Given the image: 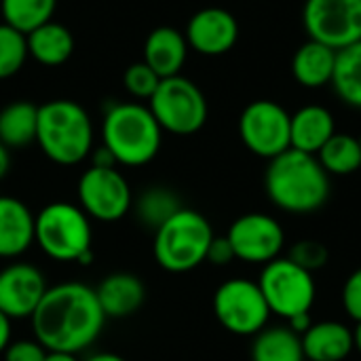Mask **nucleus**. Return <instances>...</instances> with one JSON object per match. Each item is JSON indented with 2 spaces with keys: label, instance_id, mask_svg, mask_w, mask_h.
Masks as SVG:
<instances>
[{
  "label": "nucleus",
  "instance_id": "obj_22",
  "mask_svg": "<svg viewBox=\"0 0 361 361\" xmlns=\"http://www.w3.org/2000/svg\"><path fill=\"white\" fill-rule=\"evenodd\" d=\"M25 40H27V55L47 68L66 63L74 53L72 32L53 19L25 34Z\"/></svg>",
  "mask_w": 361,
  "mask_h": 361
},
{
  "label": "nucleus",
  "instance_id": "obj_40",
  "mask_svg": "<svg viewBox=\"0 0 361 361\" xmlns=\"http://www.w3.org/2000/svg\"><path fill=\"white\" fill-rule=\"evenodd\" d=\"M85 361H127L125 357L116 355V353H95L91 357H87Z\"/></svg>",
  "mask_w": 361,
  "mask_h": 361
},
{
  "label": "nucleus",
  "instance_id": "obj_20",
  "mask_svg": "<svg viewBox=\"0 0 361 361\" xmlns=\"http://www.w3.org/2000/svg\"><path fill=\"white\" fill-rule=\"evenodd\" d=\"M300 338L307 360L345 361L353 353V334L341 322H317Z\"/></svg>",
  "mask_w": 361,
  "mask_h": 361
},
{
  "label": "nucleus",
  "instance_id": "obj_24",
  "mask_svg": "<svg viewBox=\"0 0 361 361\" xmlns=\"http://www.w3.org/2000/svg\"><path fill=\"white\" fill-rule=\"evenodd\" d=\"M38 106L32 102H13L0 110V142L6 148H25L36 142Z\"/></svg>",
  "mask_w": 361,
  "mask_h": 361
},
{
  "label": "nucleus",
  "instance_id": "obj_28",
  "mask_svg": "<svg viewBox=\"0 0 361 361\" xmlns=\"http://www.w3.org/2000/svg\"><path fill=\"white\" fill-rule=\"evenodd\" d=\"M180 209H182V203L178 199V195L165 186L146 188L135 201L137 220L150 231H157L161 224H165Z\"/></svg>",
  "mask_w": 361,
  "mask_h": 361
},
{
  "label": "nucleus",
  "instance_id": "obj_33",
  "mask_svg": "<svg viewBox=\"0 0 361 361\" xmlns=\"http://www.w3.org/2000/svg\"><path fill=\"white\" fill-rule=\"evenodd\" d=\"M343 307L351 319L361 322V267L347 277L343 286Z\"/></svg>",
  "mask_w": 361,
  "mask_h": 361
},
{
  "label": "nucleus",
  "instance_id": "obj_8",
  "mask_svg": "<svg viewBox=\"0 0 361 361\" xmlns=\"http://www.w3.org/2000/svg\"><path fill=\"white\" fill-rule=\"evenodd\" d=\"M258 286L271 309V315H279L283 319L311 313L317 298L313 273L305 271L290 258H275L273 262L264 264Z\"/></svg>",
  "mask_w": 361,
  "mask_h": 361
},
{
  "label": "nucleus",
  "instance_id": "obj_41",
  "mask_svg": "<svg viewBox=\"0 0 361 361\" xmlns=\"http://www.w3.org/2000/svg\"><path fill=\"white\" fill-rule=\"evenodd\" d=\"M353 334V351H357L361 355V322H355V328L351 330Z\"/></svg>",
  "mask_w": 361,
  "mask_h": 361
},
{
  "label": "nucleus",
  "instance_id": "obj_35",
  "mask_svg": "<svg viewBox=\"0 0 361 361\" xmlns=\"http://www.w3.org/2000/svg\"><path fill=\"white\" fill-rule=\"evenodd\" d=\"M95 167H116V159L112 157V152L102 144L99 148L93 150V163Z\"/></svg>",
  "mask_w": 361,
  "mask_h": 361
},
{
  "label": "nucleus",
  "instance_id": "obj_10",
  "mask_svg": "<svg viewBox=\"0 0 361 361\" xmlns=\"http://www.w3.org/2000/svg\"><path fill=\"white\" fill-rule=\"evenodd\" d=\"M292 114L273 99L247 104L239 116V135L245 148L260 159H275L290 148Z\"/></svg>",
  "mask_w": 361,
  "mask_h": 361
},
{
  "label": "nucleus",
  "instance_id": "obj_34",
  "mask_svg": "<svg viewBox=\"0 0 361 361\" xmlns=\"http://www.w3.org/2000/svg\"><path fill=\"white\" fill-rule=\"evenodd\" d=\"M235 258V252H233V245L226 237H214L212 243H209V250H207V258L205 262H212L216 267H226L231 264Z\"/></svg>",
  "mask_w": 361,
  "mask_h": 361
},
{
  "label": "nucleus",
  "instance_id": "obj_16",
  "mask_svg": "<svg viewBox=\"0 0 361 361\" xmlns=\"http://www.w3.org/2000/svg\"><path fill=\"white\" fill-rule=\"evenodd\" d=\"M188 55L186 36L169 25L154 27L144 42V63L152 68L159 78L178 76Z\"/></svg>",
  "mask_w": 361,
  "mask_h": 361
},
{
  "label": "nucleus",
  "instance_id": "obj_1",
  "mask_svg": "<svg viewBox=\"0 0 361 361\" xmlns=\"http://www.w3.org/2000/svg\"><path fill=\"white\" fill-rule=\"evenodd\" d=\"M104 324L106 315L95 296V288L78 281L49 288L32 315L34 338L47 351L74 355L99 338Z\"/></svg>",
  "mask_w": 361,
  "mask_h": 361
},
{
  "label": "nucleus",
  "instance_id": "obj_12",
  "mask_svg": "<svg viewBox=\"0 0 361 361\" xmlns=\"http://www.w3.org/2000/svg\"><path fill=\"white\" fill-rule=\"evenodd\" d=\"M76 192L82 212L99 222H116L133 207L131 186L116 167L91 165L80 176Z\"/></svg>",
  "mask_w": 361,
  "mask_h": 361
},
{
  "label": "nucleus",
  "instance_id": "obj_39",
  "mask_svg": "<svg viewBox=\"0 0 361 361\" xmlns=\"http://www.w3.org/2000/svg\"><path fill=\"white\" fill-rule=\"evenodd\" d=\"M44 361H80L74 353H63V351H49Z\"/></svg>",
  "mask_w": 361,
  "mask_h": 361
},
{
  "label": "nucleus",
  "instance_id": "obj_26",
  "mask_svg": "<svg viewBox=\"0 0 361 361\" xmlns=\"http://www.w3.org/2000/svg\"><path fill=\"white\" fill-rule=\"evenodd\" d=\"M332 87L345 104L361 110V40L336 51Z\"/></svg>",
  "mask_w": 361,
  "mask_h": 361
},
{
  "label": "nucleus",
  "instance_id": "obj_5",
  "mask_svg": "<svg viewBox=\"0 0 361 361\" xmlns=\"http://www.w3.org/2000/svg\"><path fill=\"white\" fill-rule=\"evenodd\" d=\"M34 241L57 262H89L91 258V218L80 205L55 201L34 216Z\"/></svg>",
  "mask_w": 361,
  "mask_h": 361
},
{
  "label": "nucleus",
  "instance_id": "obj_44",
  "mask_svg": "<svg viewBox=\"0 0 361 361\" xmlns=\"http://www.w3.org/2000/svg\"><path fill=\"white\" fill-rule=\"evenodd\" d=\"M360 171H361V169H360Z\"/></svg>",
  "mask_w": 361,
  "mask_h": 361
},
{
  "label": "nucleus",
  "instance_id": "obj_37",
  "mask_svg": "<svg viewBox=\"0 0 361 361\" xmlns=\"http://www.w3.org/2000/svg\"><path fill=\"white\" fill-rule=\"evenodd\" d=\"M11 345V317L0 311V353Z\"/></svg>",
  "mask_w": 361,
  "mask_h": 361
},
{
  "label": "nucleus",
  "instance_id": "obj_23",
  "mask_svg": "<svg viewBox=\"0 0 361 361\" xmlns=\"http://www.w3.org/2000/svg\"><path fill=\"white\" fill-rule=\"evenodd\" d=\"M302 338L288 326H271L256 334L252 361H305Z\"/></svg>",
  "mask_w": 361,
  "mask_h": 361
},
{
  "label": "nucleus",
  "instance_id": "obj_18",
  "mask_svg": "<svg viewBox=\"0 0 361 361\" xmlns=\"http://www.w3.org/2000/svg\"><path fill=\"white\" fill-rule=\"evenodd\" d=\"M336 133V123L326 106L309 104L292 114L290 121V148L317 154L324 144Z\"/></svg>",
  "mask_w": 361,
  "mask_h": 361
},
{
  "label": "nucleus",
  "instance_id": "obj_43",
  "mask_svg": "<svg viewBox=\"0 0 361 361\" xmlns=\"http://www.w3.org/2000/svg\"><path fill=\"white\" fill-rule=\"evenodd\" d=\"M305 361H313V360H305Z\"/></svg>",
  "mask_w": 361,
  "mask_h": 361
},
{
  "label": "nucleus",
  "instance_id": "obj_17",
  "mask_svg": "<svg viewBox=\"0 0 361 361\" xmlns=\"http://www.w3.org/2000/svg\"><path fill=\"white\" fill-rule=\"evenodd\" d=\"M95 296L106 319H123L140 311L146 298V288L133 273H110L95 288Z\"/></svg>",
  "mask_w": 361,
  "mask_h": 361
},
{
  "label": "nucleus",
  "instance_id": "obj_32",
  "mask_svg": "<svg viewBox=\"0 0 361 361\" xmlns=\"http://www.w3.org/2000/svg\"><path fill=\"white\" fill-rule=\"evenodd\" d=\"M47 349L34 338V341H11V345L4 349V361H44Z\"/></svg>",
  "mask_w": 361,
  "mask_h": 361
},
{
  "label": "nucleus",
  "instance_id": "obj_27",
  "mask_svg": "<svg viewBox=\"0 0 361 361\" xmlns=\"http://www.w3.org/2000/svg\"><path fill=\"white\" fill-rule=\"evenodd\" d=\"M57 0H0L4 23L21 34H30L38 25L51 21Z\"/></svg>",
  "mask_w": 361,
  "mask_h": 361
},
{
  "label": "nucleus",
  "instance_id": "obj_11",
  "mask_svg": "<svg viewBox=\"0 0 361 361\" xmlns=\"http://www.w3.org/2000/svg\"><path fill=\"white\" fill-rule=\"evenodd\" d=\"M302 25L311 40L334 51L361 40V0H307Z\"/></svg>",
  "mask_w": 361,
  "mask_h": 361
},
{
  "label": "nucleus",
  "instance_id": "obj_4",
  "mask_svg": "<svg viewBox=\"0 0 361 361\" xmlns=\"http://www.w3.org/2000/svg\"><path fill=\"white\" fill-rule=\"evenodd\" d=\"M163 129L148 106L137 102L112 104L102 123V144L112 152L116 165L142 167L161 148Z\"/></svg>",
  "mask_w": 361,
  "mask_h": 361
},
{
  "label": "nucleus",
  "instance_id": "obj_38",
  "mask_svg": "<svg viewBox=\"0 0 361 361\" xmlns=\"http://www.w3.org/2000/svg\"><path fill=\"white\" fill-rule=\"evenodd\" d=\"M8 167H11V154H8V148L0 142V180L8 173Z\"/></svg>",
  "mask_w": 361,
  "mask_h": 361
},
{
  "label": "nucleus",
  "instance_id": "obj_19",
  "mask_svg": "<svg viewBox=\"0 0 361 361\" xmlns=\"http://www.w3.org/2000/svg\"><path fill=\"white\" fill-rule=\"evenodd\" d=\"M34 243V214L15 197H0V258H17Z\"/></svg>",
  "mask_w": 361,
  "mask_h": 361
},
{
  "label": "nucleus",
  "instance_id": "obj_29",
  "mask_svg": "<svg viewBox=\"0 0 361 361\" xmlns=\"http://www.w3.org/2000/svg\"><path fill=\"white\" fill-rule=\"evenodd\" d=\"M27 59V40L25 34L15 27L0 23V80L15 76Z\"/></svg>",
  "mask_w": 361,
  "mask_h": 361
},
{
  "label": "nucleus",
  "instance_id": "obj_42",
  "mask_svg": "<svg viewBox=\"0 0 361 361\" xmlns=\"http://www.w3.org/2000/svg\"><path fill=\"white\" fill-rule=\"evenodd\" d=\"M360 144H361V135H360Z\"/></svg>",
  "mask_w": 361,
  "mask_h": 361
},
{
  "label": "nucleus",
  "instance_id": "obj_21",
  "mask_svg": "<svg viewBox=\"0 0 361 361\" xmlns=\"http://www.w3.org/2000/svg\"><path fill=\"white\" fill-rule=\"evenodd\" d=\"M336 66V51L317 40H307L298 47L292 59V74L298 85L307 89H322L332 82Z\"/></svg>",
  "mask_w": 361,
  "mask_h": 361
},
{
  "label": "nucleus",
  "instance_id": "obj_25",
  "mask_svg": "<svg viewBox=\"0 0 361 361\" xmlns=\"http://www.w3.org/2000/svg\"><path fill=\"white\" fill-rule=\"evenodd\" d=\"M315 157L328 176H351L361 169L360 137L349 133H334Z\"/></svg>",
  "mask_w": 361,
  "mask_h": 361
},
{
  "label": "nucleus",
  "instance_id": "obj_14",
  "mask_svg": "<svg viewBox=\"0 0 361 361\" xmlns=\"http://www.w3.org/2000/svg\"><path fill=\"white\" fill-rule=\"evenodd\" d=\"M47 290L44 275L34 264H8L0 271V311L11 319L32 317Z\"/></svg>",
  "mask_w": 361,
  "mask_h": 361
},
{
  "label": "nucleus",
  "instance_id": "obj_6",
  "mask_svg": "<svg viewBox=\"0 0 361 361\" xmlns=\"http://www.w3.org/2000/svg\"><path fill=\"white\" fill-rule=\"evenodd\" d=\"M214 237L203 214L182 207L154 231V258L169 273H188L205 262Z\"/></svg>",
  "mask_w": 361,
  "mask_h": 361
},
{
  "label": "nucleus",
  "instance_id": "obj_2",
  "mask_svg": "<svg viewBox=\"0 0 361 361\" xmlns=\"http://www.w3.org/2000/svg\"><path fill=\"white\" fill-rule=\"evenodd\" d=\"M264 188L273 205L296 216L319 212L332 192L330 176L317 157L294 148L269 161Z\"/></svg>",
  "mask_w": 361,
  "mask_h": 361
},
{
  "label": "nucleus",
  "instance_id": "obj_3",
  "mask_svg": "<svg viewBox=\"0 0 361 361\" xmlns=\"http://www.w3.org/2000/svg\"><path fill=\"white\" fill-rule=\"evenodd\" d=\"M36 144L57 165H78L93 150V123L74 99H51L38 106Z\"/></svg>",
  "mask_w": 361,
  "mask_h": 361
},
{
  "label": "nucleus",
  "instance_id": "obj_36",
  "mask_svg": "<svg viewBox=\"0 0 361 361\" xmlns=\"http://www.w3.org/2000/svg\"><path fill=\"white\" fill-rule=\"evenodd\" d=\"M311 326H313L311 313H302V315H296V317L288 319V328H290V330H294L298 336H302Z\"/></svg>",
  "mask_w": 361,
  "mask_h": 361
},
{
  "label": "nucleus",
  "instance_id": "obj_7",
  "mask_svg": "<svg viewBox=\"0 0 361 361\" xmlns=\"http://www.w3.org/2000/svg\"><path fill=\"white\" fill-rule=\"evenodd\" d=\"M148 108L163 131L173 135H192L207 121V99L203 91L186 76L163 78L148 99Z\"/></svg>",
  "mask_w": 361,
  "mask_h": 361
},
{
  "label": "nucleus",
  "instance_id": "obj_15",
  "mask_svg": "<svg viewBox=\"0 0 361 361\" xmlns=\"http://www.w3.org/2000/svg\"><path fill=\"white\" fill-rule=\"evenodd\" d=\"M184 36L188 49L207 57H218L235 47L239 38V23L231 11L207 6L190 17Z\"/></svg>",
  "mask_w": 361,
  "mask_h": 361
},
{
  "label": "nucleus",
  "instance_id": "obj_9",
  "mask_svg": "<svg viewBox=\"0 0 361 361\" xmlns=\"http://www.w3.org/2000/svg\"><path fill=\"white\" fill-rule=\"evenodd\" d=\"M214 313L220 326L237 336H256L267 328L271 317L258 281L243 277L228 279L216 290Z\"/></svg>",
  "mask_w": 361,
  "mask_h": 361
},
{
  "label": "nucleus",
  "instance_id": "obj_13",
  "mask_svg": "<svg viewBox=\"0 0 361 361\" xmlns=\"http://www.w3.org/2000/svg\"><path fill=\"white\" fill-rule=\"evenodd\" d=\"M226 239L231 241L237 260L262 267L279 258L286 245V233L281 224L273 216L260 212L237 218L231 224Z\"/></svg>",
  "mask_w": 361,
  "mask_h": 361
},
{
  "label": "nucleus",
  "instance_id": "obj_30",
  "mask_svg": "<svg viewBox=\"0 0 361 361\" xmlns=\"http://www.w3.org/2000/svg\"><path fill=\"white\" fill-rule=\"evenodd\" d=\"M163 78H159L152 68H148L144 61H135L131 63L127 70H125V76H123V82H125V89L129 91V95L137 97V99H150L152 93L157 91L159 82Z\"/></svg>",
  "mask_w": 361,
  "mask_h": 361
},
{
  "label": "nucleus",
  "instance_id": "obj_31",
  "mask_svg": "<svg viewBox=\"0 0 361 361\" xmlns=\"http://www.w3.org/2000/svg\"><path fill=\"white\" fill-rule=\"evenodd\" d=\"M292 262H296L298 267H302L305 271L309 273H315L319 269H324L330 260V252L328 247L322 243V241H315V239H302V241H296L292 247H290V256H288Z\"/></svg>",
  "mask_w": 361,
  "mask_h": 361
}]
</instances>
